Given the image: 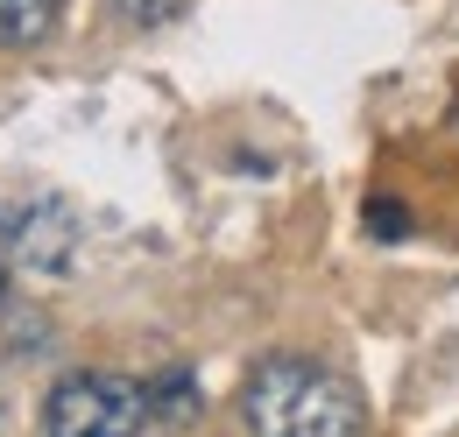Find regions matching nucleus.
Returning <instances> with one entry per match:
<instances>
[{
  "label": "nucleus",
  "instance_id": "f03ea898",
  "mask_svg": "<svg viewBox=\"0 0 459 437\" xmlns=\"http://www.w3.org/2000/svg\"><path fill=\"white\" fill-rule=\"evenodd\" d=\"M149 381H127L114 367H78L43 395V437H142Z\"/></svg>",
  "mask_w": 459,
  "mask_h": 437
},
{
  "label": "nucleus",
  "instance_id": "20e7f679",
  "mask_svg": "<svg viewBox=\"0 0 459 437\" xmlns=\"http://www.w3.org/2000/svg\"><path fill=\"white\" fill-rule=\"evenodd\" d=\"M64 0H0V50H36L57 36Z\"/></svg>",
  "mask_w": 459,
  "mask_h": 437
},
{
  "label": "nucleus",
  "instance_id": "7ed1b4c3",
  "mask_svg": "<svg viewBox=\"0 0 459 437\" xmlns=\"http://www.w3.org/2000/svg\"><path fill=\"white\" fill-rule=\"evenodd\" d=\"M0 247L43 275H64L78 254V218L64 205H14V212H0Z\"/></svg>",
  "mask_w": 459,
  "mask_h": 437
},
{
  "label": "nucleus",
  "instance_id": "423d86ee",
  "mask_svg": "<svg viewBox=\"0 0 459 437\" xmlns=\"http://www.w3.org/2000/svg\"><path fill=\"white\" fill-rule=\"evenodd\" d=\"M120 21H134V29H163V21H177L184 14V0H114Z\"/></svg>",
  "mask_w": 459,
  "mask_h": 437
},
{
  "label": "nucleus",
  "instance_id": "6e6552de",
  "mask_svg": "<svg viewBox=\"0 0 459 437\" xmlns=\"http://www.w3.org/2000/svg\"><path fill=\"white\" fill-rule=\"evenodd\" d=\"M0 296H7V261H0Z\"/></svg>",
  "mask_w": 459,
  "mask_h": 437
},
{
  "label": "nucleus",
  "instance_id": "f257e3e1",
  "mask_svg": "<svg viewBox=\"0 0 459 437\" xmlns=\"http://www.w3.org/2000/svg\"><path fill=\"white\" fill-rule=\"evenodd\" d=\"M240 424L247 437H368V402L333 367L304 353H269L240 381Z\"/></svg>",
  "mask_w": 459,
  "mask_h": 437
},
{
  "label": "nucleus",
  "instance_id": "39448f33",
  "mask_svg": "<svg viewBox=\"0 0 459 437\" xmlns=\"http://www.w3.org/2000/svg\"><path fill=\"white\" fill-rule=\"evenodd\" d=\"M149 416H163V424H191V416H198V381H191L184 367L156 374V381H149Z\"/></svg>",
  "mask_w": 459,
  "mask_h": 437
},
{
  "label": "nucleus",
  "instance_id": "0eeeda50",
  "mask_svg": "<svg viewBox=\"0 0 459 437\" xmlns=\"http://www.w3.org/2000/svg\"><path fill=\"white\" fill-rule=\"evenodd\" d=\"M368 226H375L382 240H403V233H410V218H403L396 198H375V205H368Z\"/></svg>",
  "mask_w": 459,
  "mask_h": 437
}]
</instances>
